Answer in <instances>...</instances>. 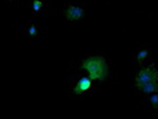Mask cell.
Returning <instances> with one entry per match:
<instances>
[{
  "instance_id": "cell-1",
  "label": "cell",
  "mask_w": 158,
  "mask_h": 119,
  "mask_svg": "<svg viewBox=\"0 0 158 119\" xmlns=\"http://www.w3.org/2000/svg\"><path fill=\"white\" fill-rule=\"evenodd\" d=\"M80 68L82 70L88 71L91 79H97L102 81L108 76V67L104 59L100 56L89 57L82 60Z\"/></svg>"
},
{
  "instance_id": "cell-2",
  "label": "cell",
  "mask_w": 158,
  "mask_h": 119,
  "mask_svg": "<svg viewBox=\"0 0 158 119\" xmlns=\"http://www.w3.org/2000/svg\"><path fill=\"white\" fill-rule=\"evenodd\" d=\"M150 81L157 82V71L153 68H147V69L140 71L135 78V85L139 88L142 84Z\"/></svg>"
},
{
  "instance_id": "cell-3",
  "label": "cell",
  "mask_w": 158,
  "mask_h": 119,
  "mask_svg": "<svg viewBox=\"0 0 158 119\" xmlns=\"http://www.w3.org/2000/svg\"><path fill=\"white\" fill-rule=\"evenodd\" d=\"M63 15L68 20L73 21V20L81 19L85 15V10L80 6H73V4H69L63 11Z\"/></svg>"
},
{
  "instance_id": "cell-4",
  "label": "cell",
  "mask_w": 158,
  "mask_h": 119,
  "mask_svg": "<svg viewBox=\"0 0 158 119\" xmlns=\"http://www.w3.org/2000/svg\"><path fill=\"white\" fill-rule=\"evenodd\" d=\"M92 83H91V78L88 77H82L78 80L76 85L73 88V93L76 95H80L82 93L86 92V91L90 90Z\"/></svg>"
},
{
  "instance_id": "cell-5",
  "label": "cell",
  "mask_w": 158,
  "mask_h": 119,
  "mask_svg": "<svg viewBox=\"0 0 158 119\" xmlns=\"http://www.w3.org/2000/svg\"><path fill=\"white\" fill-rule=\"evenodd\" d=\"M139 90L141 92H143L144 94H151V93H156L157 91V82L156 81H150L147 82L144 84H142L139 88Z\"/></svg>"
},
{
  "instance_id": "cell-6",
  "label": "cell",
  "mask_w": 158,
  "mask_h": 119,
  "mask_svg": "<svg viewBox=\"0 0 158 119\" xmlns=\"http://www.w3.org/2000/svg\"><path fill=\"white\" fill-rule=\"evenodd\" d=\"M38 31H39V29H38L35 24L27 25V27L24 29V32L27 33V35H29V36H31V37H37L38 36Z\"/></svg>"
},
{
  "instance_id": "cell-7",
  "label": "cell",
  "mask_w": 158,
  "mask_h": 119,
  "mask_svg": "<svg viewBox=\"0 0 158 119\" xmlns=\"http://www.w3.org/2000/svg\"><path fill=\"white\" fill-rule=\"evenodd\" d=\"M150 55H151V51L150 50H142V51H140L138 53V55H137V60H138L139 62H142L144 59H147Z\"/></svg>"
},
{
  "instance_id": "cell-8",
  "label": "cell",
  "mask_w": 158,
  "mask_h": 119,
  "mask_svg": "<svg viewBox=\"0 0 158 119\" xmlns=\"http://www.w3.org/2000/svg\"><path fill=\"white\" fill-rule=\"evenodd\" d=\"M33 9H34V11L36 13H39L44 10V3L41 1H34V3H33Z\"/></svg>"
},
{
  "instance_id": "cell-9",
  "label": "cell",
  "mask_w": 158,
  "mask_h": 119,
  "mask_svg": "<svg viewBox=\"0 0 158 119\" xmlns=\"http://www.w3.org/2000/svg\"><path fill=\"white\" fill-rule=\"evenodd\" d=\"M150 101L152 102V105H154V108L155 109H157V105H158V95L156 94V93H154L152 96H151V98H150Z\"/></svg>"
}]
</instances>
